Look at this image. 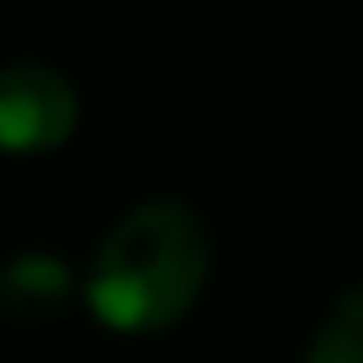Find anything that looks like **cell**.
Segmentation results:
<instances>
[{
	"mask_svg": "<svg viewBox=\"0 0 363 363\" xmlns=\"http://www.w3.org/2000/svg\"><path fill=\"white\" fill-rule=\"evenodd\" d=\"M305 363H363V299H358V289H347L331 305V315L315 326Z\"/></svg>",
	"mask_w": 363,
	"mask_h": 363,
	"instance_id": "277c9868",
	"label": "cell"
},
{
	"mask_svg": "<svg viewBox=\"0 0 363 363\" xmlns=\"http://www.w3.org/2000/svg\"><path fill=\"white\" fill-rule=\"evenodd\" d=\"M208 278V230L177 198L139 203L107 230L86 272V305L123 337H155L198 305Z\"/></svg>",
	"mask_w": 363,
	"mask_h": 363,
	"instance_id": "6da1fadb",
	"label": "cell"
},
{
	"mask_svg": "<svg viewBox=\"0 0 363 363\" xmlns=\"http://www.w3.org/2000/svg\"><path fill=\"white\" fill-rule=\"evenodd\" d=\"M69 294H75V278L48 251H27L0 267V315L6 320H48L69 305Z\"/></svg>",
	"mask_w": 363,
	"mask_h": 363,
	"instance_id": "3957f363",
	"label": "cell"
},
{
	"mask_svg": "<svg viewBox=\"0 0 363 363\" xmlns=\"http://www.w3.org/2000/svg\"><path fill=\"white\" fill-rule=\"evenodd\" d=\"M80 123V96L48 65L0 69V150L6 155H43L59 150Z\"/></svg>",
	"mask_w": 363,
	"mask_h": 363,
	"instance_id": "7a4b0ae2",
	"label": "cell"
}]
</instances>
